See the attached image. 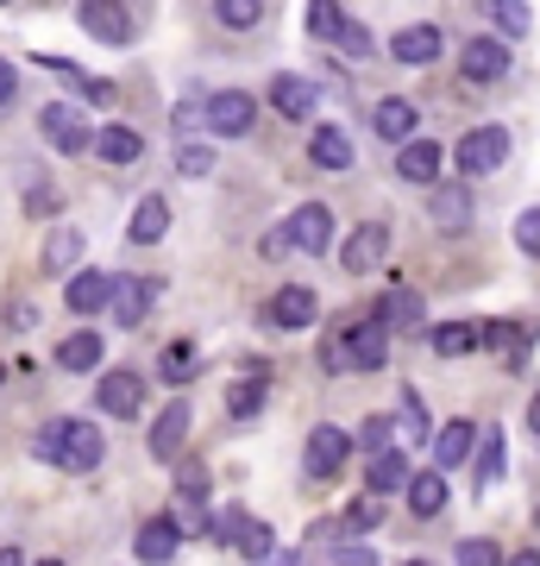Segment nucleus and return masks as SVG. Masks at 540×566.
<instances>
[{"mask_svg": "<svg viewBox=\"0 0 540 566\" xmlns=\"http://www.w3.org/2000/svg\"><path fill=\"white\" fill-rule=\"evenodd\" d=\"M13 95H20V70H13V63L0 57V107L13 102Z\"/></svg>", "mask_w": 540, "mask_h": 566, "instance_id": "obj_49", "label": "nucleus"}, {"mask_svg": "<svg viewBox=\"0 0 540 566\" xmlns=\"http://www.w3.org/2000/svg\"><path fill=\"white\" fill-rule=\"evenodd\" d=\"M264 566H296V554H271V560H264Z\"/></svg>", "mask_w": 540, "mask_h": 566, "instance_id": "obj_54", "label": "nucleus"}, {"mask_svg": "<svg viewBox=\"0 0 540 566\" xmlns=\"http://www.w3.org/2000/svg\"><path fill=\"white\" fill-rule=\"evenodd\" d=\"M478 346L490 353V359H502L509 371L528 359V334H521V322H484L478 327Z\"/></svg>", "mask_w": 540, "mask_h": 566, "instance_id": "obj_21", "label": "nucleus"}, {"mask_svg": "<svg viewBox=\"0 0 540 566\" xmlns=\"http://www.w3.org/2000/svg\"><path fill=\"white\" fill-rule=\"evenodd\" d=\"M245 523H252L245 510H221V516H214V542H226V547H233V542H240V528H245Z\"/></svg>", "mask_w": 540, "mask_h": 566, "instance_id": "obj_47", "label": "nucleus"}, {"mask_svg": "<svg viewBox=\"0 0 540 566\" xmlns=\"http://www.w3.org/2000/svg\"><path fill=\"white\" fill-rule=\"evenodd\" d=\"M402 422H409V434H415V441H434V428H427V409H421L415 390H402Z\"/></svg>", "mask_w": 540, "mask_h": 566, "instance_id": "obj_42", "label": "nucleus"}, {"mask_svg": "<svg viewBox=\"0 0 540 566\" xmlns=\"http://www.w3.org/2000/svg\"><path fill=\"white\" fill-rule=\"evenodd\" d=\"M177 547H182V523H177V516H151V523L133 535V554H139L145 566H170V560H177Z\"/></svg>", "mask_w": 540, "mask_h": 566, "instance_id": "obj_13", "label": "nucleus"}, {"mask_svg": "<svg viewBox=\"0 0 540 566\" xmlns=\"http://www.w3.org/2000/svg\"><path fill=\"white\" fill-rule=\"evenodd\" d=\"M390 441H396V422L390 416H364V428H359V447L378 460V453H390Z\"/></svg>", "mask_w": 540, "mask_h": 566, "instance_id": "obj_38", "label": "nucleus"}, {"mask_svg": "<svg viewBox=\"0 0 540 566\" xmlns=\"http://www.w3.org/2000/svg\"><path fill=\"white\" fill-rule=\"evenodd\" d=\"M383 359H390V334H383L378 322L346 327V340H340V365H346V371H378Z\"/></svg>", "mask_w": 540, "mask_h": 566, "instance_id": "obj_10", "label": "nucleus"}, {"mask_svg": "<svg viewBox=\"0 0 540 566\" xmlns=\"http://www.w3.org/2000/svg\"><path fill=\"white\" fill-rule=\"evenodd\" d=\"M44 465H63V472H95L107 441L95 434V422H76V416H63V422H44L39 441H32Z\"/></svg>", "mask_w": 540, "mask_h": 566, "instance_id": "obj_1", "label": "nucleus"}, {"mask_svg": "<svg viewBox=\"0 0 540 566\" xmlns=\"http://www.w3.org/2000/svg\"><path fill=\"white\" fill-rule=\"evenodd\" d=\"M402 497H409V510H415L421 523H427V516H441V510H446V472H415Z\"/></svg>", "mask_w": 540, "mask_h": 566, "instance_id": "obj_29", "label": "nucleus"}, {"mask_svg": "<svg viewBox=\"0 0 540 566\" xmlns=\"http://www.w3.org/2000/svg\"><path fill=\"white\" fill-rule=\"evenodd\" d=\"M189 403L182 397H170V403L158 409V422H151V460H182V441H189Z\"/></svg>", "mask_w": 540, "mask_h": 566, "instance_id": "obj_12", "label": "nucleus"}, {"mask_svg": "<svg viewBox=\"0 0 540 566\" xmlns=\"http://www.w3.org/2000/svg\"><path fill=\"white\" fill-rule=\"evenodd\" d=\"M177 504L195 510V523H201V510H208V472L201 465H182L177 472Z\"/></svg>", "mask_w": 540, "mask_h": 566, "instance_id": "obj_36", "label": "nucleus"}, {"mask_svg": "<svg viewBox=\"0 0 540 566\" xmlns=\"http://www.w3.org/2000/svg\"><path fill=\"white\" fill-rule=\"evenodd\" d=\"M502 158H509V133H502V126H472V133L453 145V164H459L465 177H490Z\"/></svg>", "mask_w": 540, "mask_h": 566, "instance_id": "obj_4", "label": "nucleus"}, {"mask_svg": "<svg viewBox=\"0 0 540 566\" xmlns=\"http://www.w3.org/2000/svg\"><path fill=\"white\" fill-rule=\"evenodd\" d=\"M214 20L233 25V32H245V25L264 20V7H258V0H221V7H214Z\"/></svg>", "mask_w": 540, "mask_h": 566, "instance_id": "obj_39", "label": "nucleus"}, {"mask_svg": "<svg viewBox=\"0 0 540 566\" xmlns=\"http://www.w3.org/2000/svg\"><path fill=\"white\" fill-rule=\"evenodd\" d=\"M308 32H315V39H327V44H340L346 57H371V32H364L352 13L327 7V0H315V7H308Z\"/></svg>", "mask_w": 540, "mask_h": 566, "instance_id": "obj_3", "label": "nucleus"}, {"mask_svg": "<svg viewBox=\"0 0 540 566\" xmlns=\"http://www.w3.org/2000/svg\"><path fill=\"white\" fill-rule=\"evenodd\" d=\"M0 378H7V365H0Z\"/></svg>", "mask_w": 540, "mask_h": 566, "instance_id": "obj_57", "label": "nucleus"}, {"mask_svg": "<svg viewBox=\"0 0 540 566\" xmlns=\"http://www.w3.org/2000/svg\"><path fill=\"white\" fill-rule=\"evenodd\" d=\"M289 240L301 245V252H333V214H327V208L320 202H301L296 208V221H289Z\"/></svg>", "mask_w": 540, "mask_h": 566, "instance_id": "obj_16", "label": "nucleus"}, {"mask_svg": "<svg viewBox=\"0 0 540 566\" xmlns=\"http://www.w3.org/2000/svg\"><path fill=\"white\" fill-rule=\"evenodd\" d=\"M57 365H63V371H95V365H100V334H88V327H82V334H63Z\"/></svg>", "mask_w": 540, "mask_h": 566, "instance_id": "obj_31", "label": "nucleus"}, {"mask_svg": "<svg viewBox=\"0 0 540 566\" xmlns=\"http://www.w3.org/2000/svg\"><path fill=\"white\" fill-rule=\"evenodd\" d=\"M39 566H63V560H39Z\"/></svg>", "mask_w": 540, "mask_h": 566, "instance_id": "obj_55", "label": "nucleus"}, {"mask_svg": "<svg viewBox=\"0 0 540 566\" xmlns=\"http://www.w3.org/2000/svg\"><path fill=\"white\" fill-rule=\"evenodd\" d=\"M434 472H453V465L472 460V447H478V422H465V416H453L446 428H434Z\"/></svg>", "mask_w": 540, "mask_h": 566, "instance_id": "obj_14", "label": "nucleus"}, {"mask_svg": "<svg viewBox=\"0 0 540 566\" xmlns=\"http://www.w3.org/2000/svg\"><path fill=\"white\" fill-rule=\"evenodd\" d=\"M441 51H446L441 25H409V32H396V39H390V57H396V63H434Z\"/></svg>", "mask_w": 540, "mask_h": 566, "instance_id": "obj_22", "label": "nucleus"}, {"mask_svg": "<svg viewBox=\"0 0 540 566\" xmlns=\"http://www.w3.org/2000/svg\"><path fill=\"white\" fill-rule=\"evenodd\" d=\"M427 214H434V227H446V233H465V227H472V202H465L459 182H446L441 196H434V208H427Z\"/></svg>", "mask_w": 540, "mask_h": 566, "instance_id": "obj_30", "label": "nucleus"}, {"mask_svg": "<svg viewBox=\"0 0 540 566\" xmlns=\"http://www.w3.org/2000/svg\"><path fill=\"white\" fill-rule=\"evenodd\" d=\"M82 32L100 44H133V32H139V20L126 13V7H114V0H82Z\"/></svg>", "mask_w": 540, "mask_h": 566, "instance_id": "obj_9", "label": "nucleus"}, {"mask_svg": "<svg viewBox=\"0 0 540 566\" xmlns=\"http://www.w3.org/2000/svg\"><path fill=\"white\" fill-rule=\"evenodd\" d=\"M346 453H352V434H346V428H333V422H320V428H308L301 472H308V479H333V472L346 465Z\"/></svg>", "mask_w": 540, "mask_h": 566, "instance_id": "obj_5", "label": "nucleus"}, {"mask_svg": "<svg viewBox=\"0 0 540 566\" xmlns=\"http://www.w3.org/2000/svg\"><path fill=\"white\" fill-rule=\"evenodd\" d=\"M163 233H170V202H163V196H145V202L133 208V227H126V240L158 245Z\"/></svg>", "mask_w": 540, "mask_h": 566, "instance_id": "obj_28", "label": "nucleus"}, {"mask_svg": "<svg viewBox=\"0 0 540 566\" xmlns=\"http://www.w3.org/2000/svg\"><path fill=\"white\" fill-rule=\"evenodd\" d=\"M371 126H378L383 145H409V139H415V102H402V95L378 102V107H371Z\"/></svg>", "mask_w": 540, "mask_h": 566, "instance_id": "obj_24", "label": "nucleus"}, {"mask_svg": "<svg viewBox=\"0 0 540 566\" xmlns=\"http://www.w3.org/2000/svg\"><path fill=\"white\" fill-rule=\"evenodd\" d=\"M39 133L51 139V151H63V158H76V151H88L95 145V133H88V120H82L70 102H51L39 114Z\"/></svg>", "mask_w": 540, "mask_h": 566, "instance_id": "obj_6", "label": "nucleus"}, {"mask_svg": "<svg viewBox=\"0 0 540 566\" xmlns=\"http://www.w3.org/2000/svg\"><path fill=\"white\" fill-rule=\"evenodd\" d=\"M340 566H378V554L371 547H340Z\"/></svg>", "mask_w": 540, "mask_h": 566, "instance_id": "obj_50", "label": "nucleus"}, {"mask_svg": "<svg viewBox=\"0 0 540 566\" xmlns=\"http://www.w3.org/2000/svg\"><path fill=\"white\" fill-rule=\"evenodd\" d=\"M308 158L320 170H352V139H346V126H315L308 133Z\"/></svg>", "mask_w": 540, "mask_h": 566, "instance_id": "obj_26", "label": "nucleus"}, {"mask_svg": "<svg viewBox=\"0 0 540 566\" xmlns=\"http://www.w3.org/2000/svg\"><path fill=\"white\" fill-rule=\"evenodd\" d=\"M95 403L107 409V416H139V403H145L139 371H107V378L95 385Z\"/></svg>", "mask_w": 540, "mask_h": 566, "instance_id": "obj_20", "label": "nucleus"}, {"mask_svg": "<svg viewBox=\"0 0 540 566\" xmlns=\"http://www.w3.org/2000/svg\"><path fill=\"white\" fill-rule=\"evenodd\" d=\"M201 120H208V133H214V139H245V133H252V120H258V102H252L245 88H214V95H208V107H201Z\"/></svg>", "mask_w": 540, "mask_h": 566, "instance_id": "obj_2", "label": "nucleus"}, {"mask_svg": "<svg viewBox=\"0 0 540 566\" xmlns=\"http://www.w3.org/2000/svg\"><path fill=\"white\" fill-rule=\"evenodd\" d=\"M264 315H271L283 334H301V327L320 315V303H315V290H308V283H289V290H277V296H271V308H264Z\"/></svg>", "mask_w": 540, "mask_h": 566, "instance_id": "obj_15", "label": "nucleus"}, {"mask_svg": "<svg viewBox=\"0 0 540 566\" xmlns=\"http://www.w3.org/2000/svg\"><path fill=\"white\" fill-rule=\"evenodd\" d=\"M502 566H540V554L528 547V554H516V560H502Z\"/></svg>", "mask_w": 540, "mask_h": 566, "instance_id": "obj_51", "label": "nucleus"}, {"mask_svg": "<svg viewBox=\"0 0 540 566\" xmlns=\"http://www.w3.org/2000/svg\"><path fill=\"white\" fill-rule=\"evenodd\" d=\"M409 566H427V560H409Z\"/></svg>", "mask_w": 540, "mask_h": 566, "instance_id": "obj_56", "label": "nucleus"}, {"mask_svg": "<svg viewBox=\"0 0 540 566\" xmlns=\"http://www.w3.org/2000/svg\"><path fill=\"white\" fill-rule=\"evenodd\" d=\"M378 523H383L378 497H352V504H346V528H378Z\"/></svg>", "mask_w": 540, "mask_h": 566, "instance_id": "obj_41", "label": "nucleus"}, {"mask_svg": "<svg viewBox=\"0 0 540 566\" xmlns=\"http://www.w3.org/2000/svg\"><path fill=\"white\" fill-rule=\"evenodd\" d=\"M409 479H415V465H409V453H402V447H390V453H378V460H371V497L409 491Z\"/></svg>", "mask_w": 540, "mask_h": 566, "instance_id": "obj_27", "label": "nucleus"}, {"mask_svg": "<svg viewBox=\"0 0 540 566\" xmlns=\"http://www.w3.org/2000/svg\"><path fill=\"white\" fill-rule=\"evenodd\" d=\"M490 20L516 39V32H528V7H521V0H497V7H490Z\"/></svg>", "mask_w": 540, "mask_h": 566, "instance_id": "obj_43", "label": "nucleus"}, {"mask_svg": "<svg viewBox=\"0 0 540 566\" xmlns=\"http://www.w3.org/2000/svg\"><path fill=\"white\" fill-rule=\"evenodd\" d=\"M0 566H25V560H20V547H0Z\"/></svg>", "mask_w": 540, "mask_h": 566, "instance_id": "obj_52", "label": "nucleus"}, {"mask_svg": "<svg viewBox=\"0 0 540 566\" xmlns=\"http://www.w3.org/2000/svg\"><path fill=\"white\" fill-rule=\"evenodd\" d=\"M441 164H446V145L441 139H409L396 151V177L402 182H434V177H441Z\"/></svg>", "mask_w": 540, "mask_h": 566, "instance_id": "obj_18", "label": "nucleus"}, {"mask_svg": "<svg viewBox=\"0 0 540 566\" xmlns=\"http://www.w3.org/2000/svg\"><path fill=\"white\" fill-rule=\"evenodd\" d=\"M151 303H158V283L151 277H114V315H120V327H139L145 315H151Z\"/></svg>", "mask_w": 540, "mask_h": 566, "instance_id": "obj_17", "label": "nucleus"}, {"mask_svg": "<svg viewBox=\"0 0 540 566\" xmlns=\"http://www.w3.org/2000/svg\"><path fill=\"white\" fill-rule=\"evenodd\" d=\"M195 365H201V353L189 340H177V346H163L158 371H163V385H189V378H195Z\"/></svg>", "mask_w": 540, "mask_h": 566, "instance_id": "obj_34", "label": "nucleus"}, {"mask_svg": "<svg viewBox=\"0 0 540 566\" xmlns=\"http://www.w3.org/2000/svg\"><path fill=\"white\" fill-rule=\"evenodd\" d=\"M82 95H88L95 107H107V102H114V82H107V76H88V82H82Z\"/></svg>", "mask_w": 540, "mask_h": 566, "instance_id": "obj_48", "label": "nucleus"}, {"mask_svg": "<svg viewBox=\"0 0 540 566\" xmlns=\"http://www.w3.org/2000/svg\"><path fill=\"white\" fill-rule=\"evenodd\" d=\"M516 245L528 252V259H540V208H528V214L516 221Z\"/></svg>", "mask_w": 540, "mask_h": 566, "instance_id": "obj_46", "label": "nucleus"}, {"mask_svg": "<svg viewBox=\"0 0 540 566\" xmlns=\"http://www.w3.org/2000/svg\"><path fill=\"white\" fill-rule=\"evenodd\" d=\"M502 465H509V447H502V434H478V447H472V472H478V485H497Z\"/></svg>", "mask_w": 540, "mask_h": 566, "instance_id": "obj_33", "label": "nucleus"}, {"mask_svg": "<svg viewBox=\"0 0 540 566\" xmlns=\"http://www.w3.org/2000/svg\"><path fill=\"white\" fill-rule=\"evenodd\" d=\"M427 346H434L441 359H465V353H478V327L472 322H446V327L427 334Z\"/></svg>", "mask_w": 540, "mask_h": 566, "instance_id": "obj_32", "label": "nucleus"}, {"mask_svg": "<svg viewBox=\"0 0 540 566\" xmlns=\"http://www.w3.org/2000/svg\"><path fill=\"white\" fill-rule=\"evenodd\" d=\"M177 170H182V177H208V170H214V151H208V145H182Z\"/></svg>", "mask_w": 540, "mask_h": 566, "instance_id": "obj_44", "label": "nucleus"}, {"mask_svg": "<svg viewBox=\"0 0 540 566\" xmlns=\"http://www.w3.org/2000/svg\"><path fill=\"white\" fill-rule=\"evenodd\" d=\"M383 259H390V227H383V221H364V227L346 233V245H340L346 277H364V271H378Z\"/></svg>", "mask_w": 540, "mask_h": 566, "instance_id": "obj_7", "label": "nucleus"}, {"mask_svg": "<svg viewBox=\"0 0 540 566\" xmlns=\"http://www.w3.org/2000/svg\"><path fill=\"white\" fill-rule=\"evenodd\" d=\"M63 303L76 308V315H100V308L114 303V277L107 271H76V277L63 283Z\"/></svg>", "mask_w": 540, "mask_h": 566, "instance_id": "obj_19", "label": "nucleus"}, {"mask_svg": "<svg viewBox=\"0 0 540 566\" xmlns=\"http://www.w3.org/2000/svg\"><path fill=\"white\" fill-rule=\"evenodd\" d=\"M226 409H233L240 422H245V416H258V409H264V371H252V378H240V385L226 390Z\"/></svg>", "mask_w": 540, "mask_h": 566, "instance_id": "obj_37", "label": "nucleus"}, {"mask_svg": "<svg viewBox=\"0 0 540 566\" xmlns=\"http://www.w3.org/2000/svg\"><path fill=\"white\" fill-rule=\"evenodd\" d=\"M233 547H240L245 560H258V566H264V560H271V528H264V523H245Z\"/></svg>", "mask_w": 540, "mask_h": 566, "instance_id": "obj_40", "label": "nucleus"}, {"mask_svg": "<svg viewBox=\"0 0 540 566\" xmlns=\"http://www.w3.org/2000/svg\"><path fill=\"white\" fill-rule=\"evenodd\" d=\"M459 76L472 82V88H490V82L509 76V44L502 39H472L459 51Z\"/></svg>", "mask_w": 540, "mask_h": 566, "instance_id": "obj_8", "label": "nucleus"}, {"mask_svg": "<svg viewBox=\"0 0 540 566\" xmlns=\"http://www.w3.org/2000/svg\"><path fill=\"white\" fill-rule=\"evenodd\" d=\"M271 107H277L283 120H308L320 107V82L315 76H296V70H283L277 82H271Z\"/></svg>", "mask_w": 540, "mask_h": 566, "instance_id": "obj_11", "label": "nucleus"}, {"mask_svg": "<svg viewBox=\"0 0 540 566\" xmlns=\"http://www.w3.org/2000/svg\"><path fill=\"white\" fill-rule=\"evenodd\" d=\"M459 566H502V554H497V542H459Z\"/></svg>", "mask_w": 540, "mask_h": 566, "instance_id": "obj_45", "label": "nucleus"}, {"mask_svg": "<svg viewBox=\"0 0 540 566\" xmlns=\"http://www.w3.org/2000/svg\"><path fill=\"white\" fill-rule=\"evenodd\" d=\"M528 428H534V434H540V397H534V403H528Z\"/></svg>", "mask_w": 540, "mask_h": 566, "instance_id": "obj_53", "label": "nucleus"}, {"mask_svg": "<svg viewBox=\"0 0 540 566\" xmlns=\"http://www.w3.org/2000/svg\"><path fill=\"white\" fill-rule=\"evenodd\" d=\"M88 151H95L100 164H139L145 158V133H133V126H100L95 133V145H88Z\"/></svg>", "mask_w": 540, "mask_h": 566, "instance_id": "obj_23", "label": "nucleus"}, {"mask_svg": "<svg viewBox=\"0 0 540 566\" xmlns=\"http://www.w3.org/2000/svg\"><path fill=\"white\" fill-rule=\"evenodd\" d=\"M378 327H383V334H390V327H421V290H415V283H396V290H383Z\"/></svg>", "mask_w": 540, "mask_h": 566, "instance_id": "obj_25", "label": "nucleus"}, {"mask_svg": "<svg viewBox=\"0 0 540 566\" xmlns=\"http://www.w3.org/2000/svg\"><path fill=\"white\" fill-rule=\"evenodd\" d=\"M82 259V233L76 227H57L51 240H44V271H70Z\"/></svg>", "mask_w": 540, "mask_h": 566, "instance_id": "obj_35", "label": "nucleus"}]
</instances>
